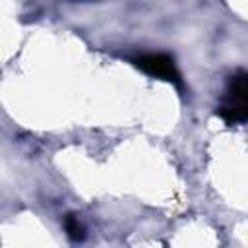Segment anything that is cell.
Wrapping results in <instances>:
<instances>
[{"label":"cell","instance_id":"obj_1","mask_svg":"<svg viewBox=\"0 0 248 248\" xmlns=\"http://www.w3.org/2000/svg\"><path fill=\"white\" fill-rule=\"evenodd\" d=\"M217 112L227 124H242L248 118V76L246 72L240 70L234 76H231L223 103Z\"/></svg>","mask_w":248,"mask_h":248},{"label":"cell","instance_id":"obj_2","mask_svg":"<svg viewBox=\"0 0 248 248\" xmlns=\"http://www.w3.org/2000/svg\"><path fill=\"white\" fill-rule=\"evenodd\" d=\"M134 64L143 70L145 74L153 76V78H159V79H165V81H170V83H176L180 85L182 79H180V74L174 66V60L169 56V54H140L138 58H134Z\"/></svg>","mask_w":248,"mask_h":248},{"label":"cell","instance_id":"obj_3","mask_svg":"<svg viewBox=\"0 0 248 248\" xmlns=\"http://www.w3.org/2000/svg\"><path fill=\"white\" fill-rule=\"evenodd\" d=\"M64 229H66V232H68V236H70L72 240H81V238H83V227L79 225L78 217L68 215V217L64 219Z\"/></svg>","mask_w":248,"mask_h":248}]
</instances>
